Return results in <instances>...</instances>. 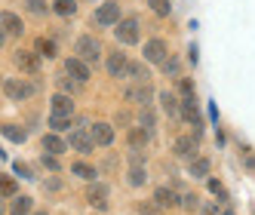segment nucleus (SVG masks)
Masks as SVG:
<instances>
[{"label":"nucleus","instance_id":"obj_1","mask_svg":"<svg viewBox=\"0 0 255 215\" xmlns=\"http://www.w3.org/2000/svg\"><path fill=\"white\" fill-rule=\"evenodd\" d=\"M123 19H120V3H114V0H108V3H102L96 9V25L99 28H117Z\"/></svg>","mask_w":255,"mask_h":215},{"label":"nucleus","instance_id":"obj_2","mask_svg":"<svg viewBox=\"0 0 255 215\" xmlns=\"http://www.w3.org/2000/svg\"><path fill=\"white\" fill-rule=\"evenodd\" d=\"M34 89H37V86H31V83H25V80H15V77L3 80V96H6L9 102H25V99H31Z\"/></svg>","mask_w":255,"mask_h":215},{"label":"nucleus","instance_id":"obj_3","mask_svg":"<svg viewBox=\"0 0 255 215\" xmlns=\"http://www.w3.org/2000/svg\"><path fill=\"white\" fill-rule=\"evenodd\" d=\"M123 99H126V102H132V105L148 108L151 99H154V89H151V83H129V86L123 89Z\"/></svg>","mask_w":255,"mask_h":215},{"label":"nucleus","instance_id":"obj_4","mask_svg":"<svg viewBox=\"0 0 255 215\" xmlns=\"http://www.w3.org/2000/svg\"><path fill=\"white\" fill-rule=\"evenodd\" d=\"M138 19H123L117 28H114V34H117V40L123 43V46H132V43H138Z\"/></svg>","mask_w":255,"mask_h":215},{"label":"nucleus","instance_id":"obj_5","mask_svg":"<svg viewBox=\"0 0 255 215\" xmlns=\"http://www.w3.org/2000/svg\"><path fill=\"white\" fill-rule=\"evenodd\" d=\"M74 52H77V59H83V62L89 65V62H96V59H99L102 46H99V40H96V37H77Z\"/></svg>","mask_w":255,"mask_h":215},{"label":"nucleus","instance_id":"obj_6","mask_svg":"<svg viewBox=\"0 0 255 215\" xmlns=\"http://www.w3.org/2000/svg\"><path fill=\"white\" fill-rule=\"evenodd\" d=\"M68 148L77 151V154H93L96 151V141H93V135H89V132L74 129V132H71V138H68Z\"/></svg>","mask_w":255,"mask_h":215},{"label":"nucleus","instance_id":"obj_7","mask_svg":"<svg viewBox=\"0 0 255 215\" xmlns=\"http://www.w3.org/2000/svg\"><path fill=\"white\" fill-rule=\"evenodd\" d=\"M166 52H169V46L163 43L160 37H154V40L144 43V62H151V65H163V62H166Z\"/></svg>","mask_w":255,"mask_h":215},{"label":"nucleus","instance_id":"obj_8","mask_svg":"<svg viewBox=\"0 0 255 215\" xmlns=\"http://www.w3.org/2000/svg\"><path fill=\"white\" fill-rule=\"evenodd\" d=\"M65 71H68V77H74L77 83H86L89 77H93V74H89V65H86L83 59H77V56H71V59L65 62Z\"/></svg>","mask_w":255,"mask_h":215},{"label":"nucleus","instance_id":"obj_9","mask_svg":"<svg viewBox=\"0 0 255 215\" xmlns=\"http://www.w3.org/2000/svg\"><path fill=\"white\" fill-rule=\"evenodd\" d=\"M175 157H188V160H197V135H178L175 145H172Z\"/></svg>","mask_w":255,"mask_h":215},{"label":"nucleus","instance_id":"obj_10","mask_svg":"<svg viewBox=\"0 0 255 215\" xmlns=\"http://www.w3.org/2000/svg\"><path fill=\"white\" fill-rule=\"evenodd\" d=\"M0 25H3V34H6V37H19V34L25 31L22 15H15V12H9V9H3V15H0Z\"/></svg>","mask_w":255,"mask_h":215},{"label":"nucleus","instance_id":"obj_11","mask_svg":"<svg viewBox=\"0 0 255 215\" xmlns=\"http://www.w3.org/2000/svg\"><path fill=\"white\" fill-rule=\"evenodd\" d=\"M15 65H19L25 74H37V71H40V56H37V52L22 49V52H15Z\"/></svg>","mask_w":255,"mask_h":215},{"label":"nucleus","instance_id":"obj_12","mask_svg":"<svg viewBox=\"0 0 255 215\" xmlns=\"http://www.w3.org/2000/svg\"><path fill=\"white\" fill-rule=\"evenodd\" d=\"M157 99H160L163 111H166L169 117H181V99H178V93H172V89H163Z\"/></svg>","mask_w":255,"mask_h":215},{"label":"nucleus","instance_id":"obj_13","mask_svg":"<svg viewBox=\"0 0 255 215\" xmlns=\"http://www.w3.org/2000/svg\"><path fill=\"white\" fill-rule=\"evenodd\" d=\"M89 135H93V141L99 148H108L114 141V126H111V123H96V126L89 129Z\"/></svg>","mask_w":255,"mask_h":215},{"label":"nucleus","instance_id":"obj_14","mask_svg":"<svg viewBox=\"0 0 255 215\" xmlns=\"http://www.w3.org/2000/svg\"><path fill=\"white\" fill-rule=\"evenodd\" d=\"M126 68H129V59L123 52H108V74L111 77H126Z\"/></svg>","mask_w":255,"mask_h":215},{"label":"nucleus","instance_id":"obj_15","mask_svg":"<svg viewBox=\"0 0 255 215\" xmlns=\"http://www.w3.org/2000/svg\"><path fill=\"white\" fill-rule=\"evenodd\" d=\"M126 141H129L132 151H144V145L151 141V132L144 126H129V132H126Z\"/></svg>","mask_w":255,"mask_h":215},{"label":"nucleus","instance_id":"obj_16","mask_svg":"<svg viewBox=\"0 0 255 215\" xmlns=\"http://www.w3.org/2000/svg\"><path fill=\"white\" fill-rule=\"evenodd\" d=\"M181 117H185L191 126H194V132L200 135V129H203V117H200V111H197V105H194V99L191 102H181Z\"/></svg>","mask_w":255,"mask_h":215},{"label":"nucleus","instance_id":"obj_17","mask_svg":"<svg viewBox=\"0 0 255 215\" xmlns=\"http://www.w3.org/2000/svg\"><path fill=\"white\" fill-rule=\"evenodd\" d=\"M40 145H43V151H46V154H52V157H62L65 151H71V148H68V141H62L56 132L43 135V141H40Z\"/></svg>","mask_w":255,"mask_h":215},{"label":"nucleus","instance_id":"obj_18","mask_svg":"<svg viewBox=\"0 0 255 215\" xmlns=\"http://www.w3.org/2000/svg\"><path fill=\"white\" fill-rule=\"evenodd\" d=\"M154 203H157L160 209H175V206H178V194H175L172 188H157V191H154Z\"/></svg>","mask_w":255,"mask_h":215},{"label":"nucleus","instance_id":"obj_19","mask_svg":"<svg viewBox=\"0 0 255 215\" xmlns=\"http://www.w3.org/2000/svg\"><path fill=\"white\" fill-rule=\"evenodd\" d=\"M52 114H59V117H71L74 114V102H71V96H65V93H59V96H52Z\"/></svg>","mask_w":255,"mask_h":215},{"label":"nucleus","instance_id":"obj_20","mask_svg":"<svg viewBox=\"0 0 255 215\" xmlns=\"http://www.w3.org/2000/svg\"><path fill=\"white\" fill-rule=\"evenodd\" d=\"M86 197H89V203L93 206H99V209H105L108 206V185H102V182H96L93 188L86 191Z\"/></svg>","mask_w":255,"mask_h":215},{"label":"nucleus","instance_id":"obj_21","mask_svg":"<svg viewBox=\"0 0 255 215\" xmlns=\"http://www.w3.org/2000/svg\"><path fill=\"white\" fill-rule=\"evenodd\" d=\"M126 77H132L135 83H148V68H144V62H129V68H126Z\"/></svg>","mask_w":255,"mask_h":215},{"label":"nucleus","instance_id":"obj_22","mask_svg":"<svg viewBox=\"0 0 255 215\" xmlns=\"http://www.w3.org/2000/svg\"><path fill=\"white\" fill-rule=\"evenodd\" d=\"M31 206H34L31 197H15V200H12V209H9V215H31Z\"/></svg>","mask_w":255,"mask_h":215},{"label":"nucleus","instance_id":"obj_23","mask_svg":"<svg viewBox=\"0 0 255 215\" xmlns=\"http://www.w3.org/2000/svg\"><path fill=\"white\" fill-rule=\"evenodd\" d=\"M34 52H37V56H46V59H52V56H56V43H52V40H46V37H37V43H34Z\"/></svg>","mask_w":255,"mask_h":215},{"label":"nucleus","instance_id":"obj_24","mask_svg":"<svg viewBox=\"0 0 255 215\" xmlns=\"http://www.w3.org/2000/svg\"><path fill=\"white\" fill-rule=\"evenodd\" d=\"M191 175H194V178H206V175H209V160H206V157L191 160Z\"/></svg>","mask_w":255,"mask_h":215},{"label":"nucleus","instance_id":"obj_25","mask_svg":"<svg viewBox=\"0 0 255 215\" xmlns=\"http://www.w3.org/2000/svg\"><path fill=\"white\" fill-rule=\"evenodd\" d=\"M178 96H181V102L194 99V80L191 77H178Z\"/></svg>","mask_w":255,"mask_h":215},{"label":"nucleus","instance_id":"obj_26","mask_svg":"<svg viewBox=\"0 0 255 215\" xmlns=\"http://www.w3.org/2000/svg\"><path fill=\"white\" fill-rule=\"evenodd\" d=\"M52 12H59V15H74V12H77V3H74V0H56V3H52Z\"/></svg>","mask_w":255,"mask_h":215},{"label":"nucleus","instance_id":"obj_27","mask_svg":"<svg viewBox=\"0 0 255 215\" xmlns=\"http://www.w3.org/2000/svg\"><path fill=\"white\" fill-rule=\"evenodd\" d=\"M144 178H148V175H144V166L141 163H132V169H129V185L138 188V185H144Z\"/></svg>","mask_w":255,"mask_h":215},{"label":"nucleus","instance_id":"obj_28","mask_svg":"<svg viewBox=\"0 0 255 215\" xmlns=\"http://www.w3.org/2000/svg\"><path fill=\"white\" fill-rule=\"evenodd\" d=\"M71 172L80 175V178H86V182H93V178H96V169L89 166V163H74V166H71Z\"/></svg>","mask_w":255,"mask_h":215},{"label":"nucleus","instance_id":"obj_29","mask_svg":"<svg viewBox=\"0 0 255 215\" xmlns=\"http://www.w3.org/2000/svg\"><path fill=\"white\" fill-rule=\"evenodd\" d=\"M49 126H52V132H62V129H68V126H71V117L49 114Z\"/></svg>","mask_w":255,"mask_h":215},{"label":"nucleus","instance_id":"obj_30","mask_svg":"<svg viewBox=\"0 0 255 215\" xmlns=\"http://www.w3.org/2000/svg\"><path fill=\"white\" fill-rule=\"evenodd\" d=\"M59 89H62V93H65V96H68V93H71V96H74V93H77V89H80V83H77L74 77H59Z\"/></svg>","mask_w":255,"mask_h":215},{"label":"nucleus","instance_id":"obj_31","mask_svg":"<svg viewBox=\"0 0 255 215\" xmlns=\"http://www.w3.org/2000/svg\"><path fill=\"white\" fill-rule=\"evenodd\" d=\"M25 9L31 12V15H46V3H43V0H25Z\"/></svg>","mask_w":255,"mask_h":215},{"label":"nucleus","instance_id":"obj_32","mask_svg":"<svg viewBox=\"0 0 255 215\" xmlns=\"http://www.w3.org/2000/svg\"><path fill=\"white\" fill-rule=\"evenodd\" d=\"M148 3H151V9H154L157 15H169V12H172V3H169V0H148Z\"/></svg>","mask_w":255,"mask_h":215},{"label":"nucleus","instance_id":"obj_33","mask_svg":"<svg viewBox=\"0 0 255 215\" xmlns=\"http://www.w3.org/2000/svg\"><path fill=\"white\" fill-rule=\"evenodd\" d=\"M3 135H6V138H12V141H25V138H28V132H25V129H19V126H3Z\"/></svg>","mask_w":255,"mask_h":215},{"label":"nucleus","instance_id":"obj_34","mask_svg":"<svg viewBox=\"0 0 255 215\" xmlns=\"http://www.w3.org/2000/svg\"><path fill=\"white\" fill-rule=\"evenodd\" d=\"M141 126L148 132L154 129V111H151V108H141Z\"/></svg>","mask_w":255,"mask_h":215},{"label":"nucleus","instance_id":"obj_35","mask_svg":"<svg viewBox=\"0 0 255 215\" xmlns=\"http://www.w3.org/2000/svg\"><path fill=\"white\" fill-rule=\"evenodd\" d=\"M0 194H3V197H15V182H12V178H3V182H0Z\"/></svg>","mask_w":255,"mask_h":215},{"label":"nucleus","instance_id":"obj_36","mask_svg":"<svg viewBox=\"0 0 255 215\" xmlns=\"http://www.w3.org/2000/svg\"><path fill=\"white\" fill-rule=\"evenodd\" d=\"M163 71H166V74H172L175 80L181 77V74H178V62H175V59H166V62H163Z\"/></svg>","mask_w":255,"mask_h":215},{"label":"nucleus","instance_id":"obj_37","mask_svg":"<svg viewBox=\"0 0 255 215\" xmlns=\"http://www.w3.org/2000/svg\"><path fill=\"white\" fill-rule=\"evenodd\" d=\"M209 191H212L215 197H222V200H225V197H228V194H225V188H222V185H218V182H215V178H209Z\"/></svg>","mask_w":255,"mask_h":215},{"label":"nucleus","instance_id":"obj_38","mask_svg":"<svg viewBox=\"0 0 255 215\" xmlns=\"http://www.w3.org/2000/svg\"><path fill=\"white\" fill-rule=\"evenodd\" d=\"M43 166H46V169H52V172H56V169H59V160L52 157V154H43Z\"/></svg>","mask_w":255,"mask_h":215},{"label":"nucleus","instance_id":"obj_39","mask_svg":"<svg viewBox=\"0 0 255 215\" xmlns=\"http://www.w3.org/2000/svg\"><path fill=\"white\" fill-rule=\"evenodd\" d=\"M15 172H19L22 178H31V169H28V163H22V160L15 163Z\"/></svg>","mask_w":255,"mask_h":215},{"label":"nucleus","instance_id":"obj_40","mask_svg":"<svg viewBox=\"0 0 255 215\" xmlns=\"http://www.w3.org/2000/svg\"><path fill=\"white\" fill-rule=\"evenodd\" d=\"M181 200H185V206H188V209H197V206H200V200H197L194 194H188V197H181Z\"/></svg>","mask_w":255,"mask_h":215},{"label":"nucleus","instance_id":"obj_41","mask_svg":"<svg viewBox=\"0 0 255 215\" xmlns=\"http://www.w3.org/2000/svg\"><path fill=\"white\" fill-rule=\"evenodd\" d=\"M222 215H234V212H231V209H225V212H222Z\"/></svg>","mask_w":255,"mask_h":215},{"label":"nucleus","instance_id":"obj_42","mask_svg":"<svg viewBox=\"0 0 255 215\" xmlns=\"http://www.w3.org/2000/svg\"><path fill=\"white\" fill-rule=\"evenodd\" d=\"M37 215H46V212H37Z\"/></svg>","mask_w":255,"mask_h":215}]
</instances>
